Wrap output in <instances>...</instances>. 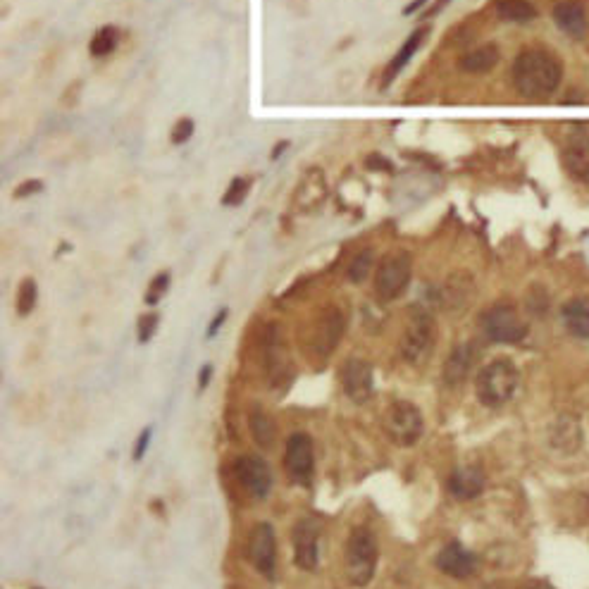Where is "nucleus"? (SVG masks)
Instances as JSON below:
<instances>
[{"instance_id": "f3484780", "label": "nucleus", "mask_w": 589, "mask_h": 589, "mask_svg": "<svg viewBox=\"0 0 589 589\" xmlns=\"http://www.w3.org/2000/svg\"><path fill=\"white\" fill-rule=\"evenodd\" d=\"M475 356H477L475 344L456 346V349L449 353V358H446V363H444V382L451 384V387L461 384L465 377L470 375V370H473Z\"/></svg>"}, {"instance_id": "dca6fc26", "label": "nucleus", "mask_w": 589, "mask_h": 589, "mask_svg": "<svg viewBox=\"0 0 589 589\" xmlns=\"http://www.w3.org/2000/svg\"><path fill=\"white\" fill-rule=\"evenodd\" d=\"M551 17H554L556 27L561 29L563 34H568L570 39H582V36H585L587 15L580 3H573V0H561V3L554 5Z\"/></svg>"}, {"instance_id": "7ed1b4c3", "label": "nucleus", "mask_w": 589, "mask_h": 589, "mask_svg": "<svg viewBox=\"0 0 589 589\" xmlns=\"http://www.w3.org/2000/svg\"><path fill=\"white\" fill-rule=\"evenodd\" d=\"M520 372L511 358H494L485 368L477 372L475 394L482 406L501 408L518 392Z\"/></svg>"}, {"instance_id": "39448f33", "label": "nucleus", "mask_w": 589, "mask_h": 589, "mask_svg": "<svg viewBox=\"0 0 589 589\" xmlns=\"http://www.w3.org/2000/svg\"><path fill=\"white\" fill-rule=\"evenodd\" d=\"M413 277V258L406 251H392L380 260L375 272V294L382 301H396L406 294Z\"/></svg>"}, {"instance_id": "c9c22d12", "label": "nucleus", "mask_w": 589, "mask_h": 589, "mask_svg": "<svg viewBox=\"0 0 589 589\" xmlns=\"http://www.w3.org/2000/svg\"><path fill=\"white\" fill-rule=\"evenodd\" d=\"M210 375H213V368H210V365H206V368L201 370V389H203V387H208Z\"/></svg>"}, {"instance_id": "4c0bfd02", "label": "nucleus", "mask_w": 589, "mask_h": 589, "mask_svg": "<svg viewBox=\"0 0 589 589\" xmlns=\"http://www.w3.org/2000/svg\"><path fill=\"white\" fill-rule=\"evenodd\" d=\"M284 148H287V141H284V144H279V146H277V151H275V153H272V158H277V155H279V153H282V151H284Z\"/></svg>"}, {"instance_id": "f704fd0d", "label": "nucleus", "mask_w": 589, "mask_h": 589, "mask_svg": "<svg viewBox=\"0 0 589 589\" xmlns=\"http://www.w3.org/2000/svg\"><path fill=\"white\" fill-rule=\"evenodd\" d=\"M427 3V0H413V3H408L406 8H403V15H413L415 10H420L423 8V5Z\"/></svg>"}, {"instance_id": "72a5a7b5", "label": "nucleus", "mask_w": 589, "mask_h": 589, "mask_svg": "<svg viewBox=\"0 0 589 589\" xmlns=\"http://www.w3.org/2000/svg\"><path fill=\"white\" fill-rule=\"evenodd\" d=\"M225 320H227V308H222V310H220V313H217V315H215V320H213V322H210V327H208V339H210V337H215V334H217V332H220L222 322H225Z\"/></svg>"}, {"instance_id": "b1692460", "label": "nucleus", "mask_w": 589, "mask_h": 589, "mask_svg": "<svg viewBox=\"0 0 589 589\" xmlns=\"http://www.w3.org/2000/svg\"><path fill=\"white\" fill-rule=\"evenodd\" d=\"M341 332H344V315L339 310H330L325 318L320 320V332H318V349L322 353H330L334 349V344L341 339Z\"/></svg>"}, {"instance_id": "a878e982", "label": "nucleus", "mask_w": 589, "mask_h": 589, "mask_svg": "<svg viewBox=\"0 0 589 589\" xmlns=\"http://www.w3.org/2000/svg\"><path fill=\"white\" fill-rule=\"evenodd\" d=\"M372 268H375V253H372V248H363V251L351 260L346 277H349V282L353 284H361L370 277Z\"/></svg>"}, {"instance_id": "a211bd4d", "label": "nucleus", "mask_w": 589, "mask_h": 589, "mask_svg": "<svg viewBox=\"0 0 589 589\" xmlns=\"http://www.w3.org/2000/svg\"><path fill=\"white\" fill-rule=\"evenodd\" d=\"M563 325L568 327L570 334L580 339H589V299H570L561 310Z\"/></svg>"}, {"instance_id": "c756f323", "label": "nucleus", "mask_w": 589, "mask_h": 589, "mask_svg": "<svg viewBox=\"0 0 589 589\" xmlns=\"http://www.w3.org/2000/svg\"><path fill=\"white\" fill-rule=\"evenodd\" d=\"M191 136H194V120H189V117H184V120H179L177 124H175V129H172V134H170V141L175 146H182V144H186V141L191 139Z\"/></svg>"}, {"instance_id": "7c9ffc66", "label": "nucleus", "mask_w": 589, "mask_h": 589, "mask_svg": "<svg viewBox=\"0 0 589 589\" xmlns=\"http://www.w3.org/2000/svg\"><path fill=\"white\" fill-rule=\"evenodd\" d=\"M155 330H158V315L155 313L144 315V318L139 320V341L141 344H146V341L155 334Z\"/></svg>"}, {"instance_id": "9b49d317", "label": "nucleus", "mask_w": 589, "mask_h": 589, "mask_svg": "<svg viewBox=\"0 0 589 589\" xmlns=\"http://www.w3.org/2000/svg\"><path fill=\"white\" fill-rule=\"evenodd\" d=\"M341 389L358 406L368 403L372 399V392H375L370 363L363 361V358H349L341 365Z\"/></svg>"}, {"instance_id": "bb28decb", "label": "nucleus", "mask_w": 589, "mask_h": 589, "mask_svg": "<svg viewBox=\"0 0 589 589\" xmlns=\"http://www.w3.org/2000/svg\"><path fill=\"white\" fill-rule=\"evenodd\" d=\"M36 306V282L34 279H24L17 289V313L29 315Z\"/></svg>"}, {"instance_id": "412c9836", "label": "nucleus", "mask_w": 589, "mask_h": 589, "mask_svg": "<svg viewBox=\"0 0 589 589\" xmlns=\"http://www.w3.org/2000/svg\"><path fill=\"white\" fill-rule=\"evenodd\" d=\"M496 62H499V48L494 43H487V46L475 48V51L465 53L461 58V70L468 74H485L494 70Z\"/></svg>"}, {"instance_id": "f03ea898", "label": "nucleus", "mask_w": 589, "mask_h": 589, "mask_svg": "<svg viewBox=\"0 0 589 589\" xmlns=\"http://www.w3.org/2000/svg\"><path fill=\"white\" fill-rule=\"evenodd\" d=\"M377 563H380V547H377L372 530L365 525L353 527L349 539H346L344 551L346 582L356 589L368 587L372 578H375Z\"/></svg>"}, {"instance_id": "9d476101", "label": "nucleus", "mask_w": 589, "mask_h": 589, "mask_svg": "<svg viewBox=\"0 0 589 589\" xmlns=\"http://www.w3.org/2000/svg\"><path fill=\"white\" fill-rule=\"evenodd\" d=\"M234 475L239 485L256 501H265L272 489V470L260 456H239L234 461Z\"/></svg>"}, {"instance_id": "ddd939ff", "label": "nucleus", "mask_w": 589, "mask_h": 589, "mask_svg": "<svg viewBox=\"0 0 589 589\" xmlns=\"http://www.w3.org/2000/svg\"><path fill=\"white\" fill-rule=\"evenodd\" d=\"M434 566L442 570L444 575H449V578L468 580L477 573V556L473 551L465 549L463 544L451 542L434 558Z\"/></svg>"}, {"instance_id": "4be33fe9", "label": "nucleus", "mask_w": 589, "mask_h": 589, "mask_svg": "<svg viewBox=\"0 0 589 589\" xmlns=\"http://www.w3.org/2000/svg\"><path fill=\"white\" fill-rule=\"evenodd\" d=\"M580 442H582V432H580L578 420L558 418L554 430H551V444H554L556 449L575 451L580 449Z\"/></svg>"}, {"instance_id": "4468645a", "label": "nucleus", "mask_w": 589, "mask_h": 589, "mask_svg": "<svg viewBox=\"0 0 589 589\" xmlns=\"http://www.w3.org/2000/svg\"><path fill=\"white\" fill-rule=\"evenodd\" d=\"M563 167L573 179H589V134H573L563 146Z\"/></svg>"}, {"instance_id": "6ab92c4d", "label": "nucleus", "mask_w": 589, "mask_h": 589, "mask_svg": "<svg viewBox=\"0 0 589 589\" xmlns=\"http://www.w3.org/2000/svg\"><path fill=\"white\" fill-rule=\"evenodd\" d=\"M425 36H427V29H425V27H423V29H418V31H413L411 39H408V41L403 43V46L399 48V53H396V58H394L392 62H389L387 74H384V82H382L384 89H387V86L392 84L396 77H399V72L403 70V67L408 65V60H411L413 55H415V51H418V48L423 46Z\"/></svg>"}, {"instance_id": "aec40b11", "label": "nucleus", "mask_w": 589, "mask_h": 589, "mask_svg": "<svg viewBox=\"0 0 589 589\" xmlns=\"http://www.w3.org/2000/svg\"><path fill=\"white\" fill-rule=\"evenodd\" d=\"M248 427H251V434H253V442H256L260 449H272L277 442V427H275V420L270 418L268 413L263 411V408H253L251 411V418H248Z\"/></svg>"}, {"instance_id": "f8f14e48", "label": "nucleus", "mask_w": 589, "mask_h": 589, "mask_svg": "<svg viewBox=\"0 0 589 589\" xmlns=\"http://www.w3.org/2000/svg\"><path fill=\"white\" fill-rule=\"evenodd\" d=\"M291 542H294V563L301 570H315L318 568V542H320V523L315 518H301L294 525L291 532Z\"/></svg>"}, {"instance_id": "e433bc0d", "label": "nucleus", "mask_w": 589, "mask_h": 589, "mask_svg": "<svg viewBox=\"0 0 589 589\" xmlns=\"http://www.w3.org/2000/svg\"><path fill=\"white\" fill-rule=\"evenodd\" d=\"M451 0H437V5H434V8L430 10V15H434V12H439L442 8H446V5H449Z\"/></svg>"}, {"instance_id": "c85d7f7f", "label": "nucleus", "mask_w": 589, "mask_h": 589, "mask_svg": "<svg viewBox=\"0 0 589 589\" xmlns=\"http://www.w3.org/2000/svg\"><path fill=\"white\" fill-rule=\"evenodd\" d=\"M167 287H170V275H167V272H160V275L153 279L151 287H148V291H146V303L155 306V303L160 301V296H163L167 291Z\"/></svg>"}, {"instance_id": "5701e85b", "label": "nucleus", "mask_w": 589, "mask_h": 589, "mask_svg": "<svg viewBox=\"0 0 589 589\" xmlns=\"http://www.w3.org/2000/svg\"><path fill=\"white\" fill-rule=\"evenodd\" d=\"M496 15L504 22H516L525 24L532 22L537 17V8L530 0H496Z\"/></svg>"}, {"instance_id": "1a4fd4ad", "label": "nucleus", "mask_w": 589, "mask_h": 589, "mask_svg": "<svg viewBox=\"0 0 589 589\" xmlns=\"http://www.w3.org/2000/svg\"><path fill=\"white\" fill-rule=\"evenodd\" d=\"M248 561L260 575L272 580L277 570V535L270 523L253 525L251 535H248Z\"/></svg>"}, {"instance_id": "6e6552de", "label": "nucleus", "mask_w": 589, "mask_h": 589, "mask_svg": "<svg viewBox=\"0 0 589 589\" xmlns=\"http://www.w3.org/2000/svg\"><path fill=\"white\" fill-rule=\"evenodd\" d=\"M284 470L294 485H310L315 470L313 439L306 432H296L287 439L284 449Z\"/></svg>"}, {"instance_id": "0eeeda50", "label": "nucleus", "mask_w": 589, "mask_h": 589, "mask_svg": "<svg viewBox=\"0 0 589 589\" xmlns=\"http://www.w3.org/2000/svg\"><path fill=\"white\" fill-rule=\"evenodd\" d=\"M482 330L496 344H518L525 339L527 325L513 306H494L482 315Z\"/></svg>"}, {"instance_id": "2f4dec72", "label": "nucleus", "mask_w": 589, "mask_h": 589, "mask_svg": "<svg viewBox=\"0 0 589 589\" xmlns=\"http://www.w3.org/2000/svg\"><path fill=\"white\" fill-rule=\"evenodd\" d=\"M41 189H43L41 179H29V182H24V184L17 186V189H15V198H27L31 194H39Z\"/></svg>"}, {"instance_id": "f257e3e1", "label": "nucleus", "mask_w": 589, "mask_h": 589, "mask_svg": "<svg viewBox=\"0 0 589 589\" xmlns=\"http://www.w3.org/2000/svg\"><path fill=\"white\" fill-rule=\"evenodd\" d=\"M511 77L527 101H547L561 86L563 62L547 48H525L513 62Z\"/></svg>"}, {"instance_id": "cd10ccee", "label": "nucleus", "mask_w": 589, "mask_h": 589, "mask_svg": "<svg viewBox=\"0 0 589 589\" xmlns=\"http://www.w3.org/2000/svg\"><path fill=\"white\" fill-rule=\"evenodd\" d=\"M248 186H251V182L248 179H232V184H229V189L225 191V196H222V206H239V203H244V198L248 194Z\"/></svg>"}, {"instance_id": "473e14b6", "label": "nucleus", "mask_w": 589, "mask_h": 589, "mask_svg": "<svg viewBox=\"0 0 589 589\" xmlns=\"http://www.w3.org/2000/svg\"><path fill=\"white\" fill-rule=\"evenodd\" d=\"M148 442H151V430H144L139 437V444H136V449H134V461H141V458H144Z\"/></svg>"}, {"instance_id": "2eb2a0df", "label": "nucleus", "mask_w": 589, "mask_h": 589, "mask_svg": "<svg viewBox=\"0 0 589 589\" xmlns=\"http://www.w3.org/2000/svg\"><path fill=\"white\" fill-rule=\"evenodd\" d=\"M449 492L458 501H473L485 492V473L477 465L458 468L449 477Z\"/></svg>"}, {"instance_id": "423d86ee", "label": "nucleus", "mask_w": 589, "mask_h": 589, "mask_svg": "<svg viewBox=\"0 0 589 589\" xmlns=\"http://www.w3.org/2000/svg\"><path fill=\"white\" fill-rule=\"evenodd\" d=\"M437 341V327H434L432 315L427 310H413L406 330H403L399 353L408 365H420L430 358Z\"/></svg>"}, {"instance_id": "20e7f679", "label": "nucleus", "mask_w": 589, "mask_h": 589, "mask_svg": "<svg viewBox=\"0 0 589 589\" xmlns=\"http://www.w3.org/2000/svg\"><path fill=\"white\" fill-rule=\"evenodd\" d=\"M382 430L401 449L415 446L425 434L423 411L411 401H392L382 415Z\"/></svg>"}, {"instance_id": "393cba45", "label": "nucleus", "mask_w": 589, "mask_h": 589, "mask_svg": "<svg viewBox=\"0 0 589 589\" xmlns=\"http://www.w3.org/2000/svg\"><path fill=\"white\" fill-rule=\"evenodd\" d=\"M117 43H120V31L115 27H103L96 31V36H93L91 43H89V53L93 58H105V55L115 53Z\"/></svg>"}]
</instances>
